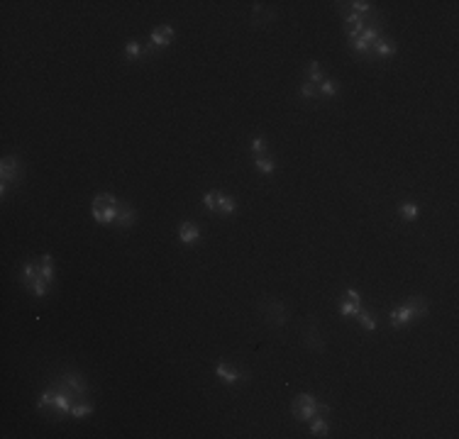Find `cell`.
Masks as SVG:
<instances>
[{"mask_svg": "<svg viewBox=\"0 0 459 439\" xmlns=\"http://www.w3.org/2000/svg\"><path fill=\"white\" fill-rule=\"evenodd\" d=\"M372 49L379 54V57H391V54H396V42H393V39H383V37H379V39L374 42Z\"/></svg>", "mask_w": 459, "mask_h": 439, "instance_id": "4fadbf2b", "label": "cell"}, {"mask_svg": "<svg viewBox=\"0 0 459 439\" xmlns=\"http://www.w3.org/2000/svg\"><path fill=\"white\" fill-rule=\"evenodd\" d=\"M359 310H362V305H359V303H352V300H349V303L344 300V303H342V308H340V313H342L344 317H352V315H359Z\"/></svg>", "mask_w": 459, "mask_h": 439, "instance_id": "7402d4cb", "label": "cell"}, {"mask_svg": "<svg viewBox=\"0 0 459 439\" xmlns=\"http://www.w3.org/2000/svg\"><path fill=\"white\" fill-rule=\"evenodd\" d=\"M261 308H266V320H271L274 324H284V320H286V308H284V303L281 300H276V298H269V300H264L261 303Z\"/></svg>", "mask_w": 459, "mask_h": 439, "instance_id": "8992f818", "label": "cell"}, {"mask_svg": "<svg viewBox=\"0 0 459 439\" xmlns=\"http://www.w3.org/2000/svg\"><path fill=\"white\" fill-rule=\"evenodd\" d=\"M52 403H54V388H47L37 400V410H47V405H52Z\"/></svg>", "mask_w": 459, "mask_h": 439, "instance_id": "ffe728a7", "label": "cell"}, {"mask_svg": "<svg viewBox=\"0 0 459 439\" xmlns=\"http://www.w3.org/2000/svg\"><path fill=\"white\" fill-rule=\"evenodd\" d=\"M234 207H237L234 198H230L225 193H218V212H220V215H232Z\"/></svg>", "mask_w": 459, "mask_h": 439, "instance_id": "e0dca14e", "label": "cell"}, {"mask_svg": "<svg viewBox=\"0 0 459 439\" xmlns=\"http://www.w3.org/2000/svg\"><path fill=\"white\" fill-rule=\"evenodd\" d=\"M308 66H310V78H308V83H313V86H315V83H322L325 78H322V71H320V63H317V61H310Z\"/></svg>", "mask_w": 459, "mask_h": 439, "instance_id": "44dd1931", "label": "cell"}, {"mask_svg": "<svg viewBox=\"0 0 459 439\" xmlns=\"http://www.w3.org/2000/svg\"><path fill=\"white\" fill-rule=\"evenodd\" d=\"M320 93L327 95V98L335 95V93H337V83H335V81H322V83H320Z\"/></svg>", "mask_w": 459, "mask_h": 439, "instance_id": "f1b7e54d", "label": "cell"}, {"mask_svg": "<svg viewBox=\"0 0 459 439\" xmlns=\"http://www.w3.org/2000/svg\"><path fill=\"white\" fill-rule=\"evenodd\" d=\"M215 374H218V378L223 380V383H228V385H234L237 380H244V378H247L244 374H239V371L230 369L228 364H223V361H220V364L215 366Z\"/></svg>", "mask_w": 459, "mask_h": 439, "instance_id": "ba28073f", "label": "cell"}, {"mask_svg": "<svg viewBox=\"0 0 459 439\" xmlns=\"http://www.w3.org/2000/svg\"><path fill=\"white\" fill-rule=\"evenodd\" d=\"M117 205H93L90 207L93 210V220L98 225H115V220H117Z\"/></svg>", "mask_w": 459, "mask_h": 439, "instance_id": "5b68a950", "label": "cell"}, {"mask_svg": "<svg viewBox=\"0 0 459 439\" xmlns=\"http://www.w3.org/2000/svg\"><path fill=\"white\" fill-rule=\"evenodd\" d=\"M266 149V144H264V137H254L252 139V151L257 154V156H261V151Z\"/></svg>", "mask_w": 459, "mask_h": 439, "instance_id": "d6a6232c", "label": "cell"}, {"mask_svg": "<svg viewBox=\"0 0 459 439\" xmlns=\"http://www.w3.org/2000/svg\"><path fill=\"white\" fill-rule=\"evenodd\" d=\"M140 52H142L140 42H127V44H125V54H127V59H137Z\"/></svg>", "mask_w": 459, "mask_h": 439, "instance_id": "4316f807", "label": "cell"}, {"mask_svg": "<svg viewBox=\"0 0 459 439\" xmlns=\"http://www.w3.org/2000/svg\"><path fill=\"white\" fill-rule=\"evenodd\" d=\"M254 166H257L261 174H271L276 169V164H274L271 156H254Z\"/></svg>", "mask_w": 459, "mask_h": 439, "instance_id": "ac0fdd59", "label": "cell"}, {"mask_svg": "<svg viewBox=\"0 0 459 439\" xmlns=\"http://www.w3.org/2000/svg\"><path fill=\"white\" fill-rule=\"evenodd\" d=\"M54 388V385H52ZM54 405H57V410L61 412V415H71V398L66 395V393H59L57 388H54Z\"/></svg>", "mask_w": 459, "mask_h": 439, "instance_id": "5bb4252c", "label": "cell"}, {"mask_svg": "<svg viewBox=\"0 0 459 439\" xmlns=\"http://www.w3.org/2000/svg\"><path fill=\"white\" fill-rule=\"evenodd\" d=\"M349 5H352L359 15H364V12H369V10H372V2H364V0H354V2H349Z\"/></svg>", "mask_w": 459, "mask_h": 439, "instance_id": "1f68e13d", "label": "cell"}, {"mask_svg": "<svg viewBox=\"0 0 459 439\" xmlns=\"http://www.w3.org/2000/svg\"><path fill=\"white\" fill-rule=\"evenodd\" d=\"M347 298H349L352 303H362V298H359V293H357V291H352V288L347 291Z\"/></svg>", "mask_w": 459, "mask_h": 439, "instance_id": "836d02e7", "label": "cell"}, {"mask_svg": "<svg viewBox=\"0 0 459 439\" xmlns=\"http://www.w3.org/2000/svg\"><path fill=\"white\" fill-rule=\"evenodd\" d=\"M291 412H293V417H296L298 422H308V420L315 417L317 412H327V405H317V400L310 395V393H301V395L293 398Z\"/></svg>", "mask_w": 459, "mask_h": 439, "instance_id": "6da1fadb", "label": "cell"}, {"mask_svg": "<svg viewBox=\"0 0 459 439\" xmlns=\"http://www.w3.org/2000/svg\"><path fill=\"white\" fill-rule=\"evenodd\" d=\"M359 322H362V327H367L369 332H374V329H376V320L372 317V313H364V310H359Z\"/></svg>", "mask_w": 459, "mask_h": 439, "instance_id": "484cf974", "label": "cell"}, {"mask_svg": "<svg viewBox=\"0 0 459 439\" xmlns=\"http://www.w3.org/2000/svg\"><path fill=\"white\" fill-rule=\"evenodd\" d=\"M413 320H415V315H413V310L408 305H403V308L391 313V324L393 327H403V324H408V322H413Z\"/></svg>", "mask_w": 459, "mask_h": 439, "instance_id": "7c38bea8", "label": "cell"}, {"mask_svg": "<svg viewBox=\"0 0 459 439\" xmlns=\"http://www.w3.org/2000/svg\"><path fill=\"white\" fill-rule=\"evenodd\" d=\"M0 178H2V183H0V195H5V193H7V183H10V181L17 183V178H20V159H17V156H5V159H2Z\"/></svg>", "mask_w": 459, "mask_h": 439, "instance_id": "7a4b0ae2", "label": "cell"}, {"mask_svg": "<svg viewBox=\"0 0 459 439\" xmlns=\"http://www.w3.org/2000/svg\"><path fill=\"white\" fill-rule=\"evenodd\" d=\"M203 205H205L208 210H218V190L205 193V195H203Z\"/></svg>", "mask_w": 459, "mask_h": 439, "instance_id": "83f0119b", "label": "cell"}, {"mask_svg": "<svg viewBox=\"0 0 459 439\" xmlns=\"http://www.w3.org/2000/svg\"><path fill=\"white\" fill-rule=\"evenodd\" d=\"M178 239H181L183 244H196V242L201 239V232H198V227H196V225L183 222V225H181V230H178Z\"/></svg>", "mask_w": 459, "mask_h": 439, "instance_id": "8fae6325", "label": "cell"}, {"mask_svg": "<svg viewBox=\"0 0 459 439\" xmlns=\"http://www.w3.org/2000/svg\"><path fill=\"white\" fill-rule=\"evenodd\" d=\"M59 383H61V385H66V388H69V390H71L76 398H86V395H88V383L83 380V376H81V374L66 371V374L59 378Z\"/></svg>", "mask_w": 459, "mask_h": 439, "instance_id": "3957f363", "label": "cell"}, {"mask_svg": "<svg viewBox=\"0 0 459 439\" xmlns=\"http://www.w3.org/2000/svg\"><path fill=\"white\" fill-rule=\"evenodd\" d=\"M120 200L115 198L113 193H98L95 198H93V205H117Z\"/></svg>", "mask_w": 459, "mask_h": 439, "instance_id": "cb8c5ba5", "label": "cell"}, {"mask_svg": "<svg viewBox=\"0 0 459 439\" xmlns=\"http://www.w3.org/2000/svg\"><path fill=\"white\" fill-rule=\"evenodd\" d=\"M303 337H306L308 349H315V351L325 349V342L320 339V332H317V322L315 320H310V329H306V332H303Z\"/></svg>", "mask_w": 459, "mask_h": 439, "instance_id": "30bf717a", "label": "cell"}, {"mask_svg": "<svg viewBox=\"0 0 459 439\" xmlns=\"http://www.w3.org/2000/svg\"><path fill=\"white\" fill-rule=\"evenodd\" d=\"M344 25H352V27H359V25H367V22H364V17H362L359 12H352V15H347V17H344Z\"/></svg>", "mask_w": 459, "mask_h": 439, "instance_id": "f546056e", "label": "cell"}, {"mask_svg": "<svg viewBox=\"0 0 459 439\" xmlns=\"http://www.w3.org/2000/svg\"><path fill=\"white\" fill-rule=\"evenodd\" d=\"M327 432H330V422H327V420H313V425H310V435L322 437V435H327Z\"/></svg>", "mask_w": 459, "mask_h": 439, "instance_id": "d6986e66", "label": "cell"}, {"mask_svg": "<svg viewBox=\"0 0 459 439\" xmlns=\"http://www.w3.org/2000/svg\"><path fill=\"white\" fill-rule=\"evenodd\" d=\"M93 412V405L90 403H81V405H76V408H71V415L76 417V420H81V417H86V415H90Z\"/></svg>", "mask_w": 459, "mask_h": 439, "instance_id": "d4e9b609", "label": "cell"}, {"mask_svg": "<svg viewBox=\"0 0 459 439\" xmlns=\"http://www.w3.org/2000/svg\"><path fill=\"white\" fill-rule=\"evenodd\" d=\"M301 95H303V98H315V95H317V88L313 86V83H308V81H306V83L301 86Z\"/></svg>", "mask_w": 459, "mask_h": 439, "instance_id": "4dcf8cb0", "label": "cell"}, {"mask_svg": "<svg viewBox=\"0 0 459 439\" xmlns=\"http://www.w3.org/2000/svg\"><path fill=\"white\" fill-rule=\"evenodd\" d=\"M39 276H42L47 283L54 281V266H52V256H49V254H44V256L39 259Z\"/></svg>", "mask_w": 459, "mask_h": 439, "instance_id": "9a60e30c", "label": "cell"}, {"mask_svg": "<svg viewBox=\"0 0 459 439\" xmlns=\"http://www.w3.org/2000/svg\"><path fill=\"white\" fill-rule=\"evenodd\" d=\"M405 305L413 310V315H415V317H425V313H428V303H425V298H420V295L410 298Z\"/></svg>", "mask_w": 459, "mask_h": 439, "instance_id": "2e32d148", "label": "cell"}, {"mask_svg": "<svg viewBox=\"0 0 459 439\" xmlns=\"http://www.w3.org/2000/svg\"><path fill=\"white\" fill-rule=\"evenodd\" d=\"M135 220H137V212H135L130 205L127 203L117 205V220H115V225H117V227H132V225H135Z\"/></svg>", "mask_w": 459, "mask_h": 439, "instance_id": "9c48e42d", "label": "cell"}, {"mask_svg": "<svg viewBox=\"0 0 459 439\" xmlns=\"http://www.w3.org/2000/svg\"><path fill=\"white\" fill-rule=\"evenodd\" d=\"M398 212H401L403 220H415V217H418V207H415L413 203L401 205V207H398Z\"/></svg>", "mask_w": 459, "mask_h": 439, "instance_id": "603a6c76", "label": "cell"}, {"mask_svg": "<svg viewBox=\"0 0 459 439\" xmlns=\"http://www.w3.org/2000/svg\"><path fill=\"white\" fill-rule=\"evenodd\" d=\"M173 39V27L171 25H164L161 29H154L152 34H149V42L154 44V49H164V47H169Z\"/></svg>", "mask_w": 459, "mask_h": 439, "instance_id": "52a82bcc", "label": "cell"}, {"mask_svg": "<svg viewBox=\"0 0 459 439\" xmlns=\"http://www.w3.org/2000/svg\"><path fill=\"white\" fill-rule=\"evenodd\" d=\"M376 39H379V27H364V32L354 39L352 49H354L357 54H364V52H369V49H372Z\"/></svg>", "mask_w": 459, "mask_h": 439, "instance_id": "277c9868", "label": "cell"}]
</instances>
